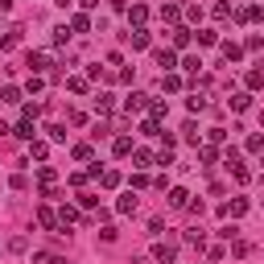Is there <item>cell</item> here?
<instances>
[{"label": "cell", "instance_id": "6da1fadb", "mask_svg": "<svg viewBox=\"0 0 264 264\" xmlns=\"http://www.w3.org/2000/svg\"><path fill=\"white\" fill-rule=\"evenodd\" d=\"M38 182H42V194H46V198H58V190H54V182H58L54 165H42V170H38Z\"/></svg>", "mask_w": 264, "mask_h": 264}, {"label": "cell", "instance_id": "7a4b0ae2", "mask_svg": "<svg viewBox=\"0 0 264 264\" xmlns=\"http://www.w3.org/2000/svg\"><path fill=\"white\" fill-rule=\"evenodd\" d=\"M153 260L157 264H174L178 260V248L174 244H153Z\"/></svg>", "mask_w": 264, "mask_h": 264}, {"label": "cell", "instance_id": "3957f363", "mask_svg": "<svg viewBox=\"0 0 264 264\" xmlns=\"http://www.w3.org/2000/svg\"><path fill=\"white\" fill-rule=\"evenodd\" d=\"M244 211H248V198H231V203L219 207V215H227V219H240Z\"/></svg>", "mask_w": 264, "mask_h": 264}, {"label": "cell", "instance_id": "277c9868", "mask_svg": "<svg viewBox=\"0 0 264 264\" xmlns=\"http://www.w3.org/2000/svg\"><path fill=\"white\" fill-rule=\"evenodd\" d=\"M149 104H153V99H149V95H145V91H132V95H128V99H124V108H128V112H145V108H149Z\"/></svg>", "mask_w": 264, "mask_h": 264}, {"label": "cell", "instance_id": "5b68a950", "mask_svg": "<svg viewBox=\"0 0 264 264\" xmlns=\"http://www.w3.org/2000/svg\"><path fill=\"white\" fill-rule=\"evenodd\" d=\"M153 62L161 66V71H165V75H170V71H174V66H178V54H174V50H157V54H153Z\"/></svg>", "mask_w": 264, "mask_h": 264}, {"label": "cell", "instance_id": "8992f818", "mask_svg": "<svg viewBox=\"0 0 264 264\" xmlns=\"http://www.w3.org/2000/svg\"><path fill=\"white\" fill-rule=\"evenodd\" d=\"M25 66H29L33 75H42L46 66H50V54H33V50H29V54H25Z\"/></svg>", "mask_w": 264, "mask_h": 264}, {"label": "cell", "instance_id": "52a82bcc", "mask_svg": "<svg viewBox=\"0 0 264 264\" xmlns=\"http://www.w3.org/2000/svg\"><path fill=\"white\" fill-rule=\"evenodd\" d=\"M38 223H42L46 231H58V227H62V223H58V215H54L50 207H38Z\"/></svg>", "mask_w": 264, "mask_h": 264}, {"label": "cell", "instance_id": "ba28073f", "mask_svg": "<svg viewBox=\"0 0 264 264\" xmlns=\"http://www.w3.org/2000/svg\"><path fill=\"white\" fill-rule=\"evenodd\" d=\"M170 38H174V50H186V46H190V42H194V33H190V29H186V25H178V29H174V33H170Z\"/></svg>", "mask_w": 264, "mask_h": 264}, {"label": "cell", "instance_id": "9c48e42d", "mask_svg": "<svg viewBox=\"0 0 264 264\" xmlns=\"http://www.w3.org/2000/svg\"><path fill=\"white\" fill-rule=\"evenodd\" d=\"M170 207H174V211H182V207H190V190H182V186H174V190H170Z\"/></svg>", "mask_w": 264, "mask_h": 264}, {"label": "cell", "instance_id": "30bf717a", "mask_svg": "<svg viewBox=\"0 0 264 264\" xmlns=\"http://www.w3.org/2000/svg\"><path fill=\"white\" fill-rule=\"evenodd\" d=\"M83 215H79V207H71V203H62V211H58V223L66 227V223H79Z\"/></svg>", "mask_w": 264, "mask_h": 264}, {"label": "cell", "instance_id": "8fae6325", "mask_svg": "<svg viewBox=\"0 0 264 264\" xmlns=\"http://www.w3.org/2000/svg\"><path fill=\"white\" fill-rule=\"evenodd\" d=\"M128 21L137 25V29H145V21H149V9L145 5H132V13H128Z\"/></svg>", "mask_w": 264, "mask_h": 264}, {"label": "cell", "instance_id": "7c38bea8", "mask_svg": "<svg viewBox=\"0 0 264 264\" xmlns=\"http://www.w3.org/2000/svg\"><path fill=\"white\" fill-rule=\"evenodd\" d=\"M219 50H223V58H227V62H240V58H244V46H236V42H223Z\"/></svg>", "mask_w": 264, "mask_h": 264}, {"label": "cell", "instance_id": "4fadbf2b", "mask_svg": "<svg viewBox=\"0 0 264 264\" xmlns=\"http://www.w3.org/2000/svg\"><path fill=\"white\" fill-rule=\"evenodd\" d=\"M186 244H194V248H207V231H203V227H190V231H186Z\"/></svg>", "mask_w": 264, "mask_h": 264}, {"label": "cell", "instance_id": "5bb4252c", "mask_svg": "<svg viewBox=\"0 0 264 264\" xmlns=\"http://www.w3.org/2000/svg\"><path fill=\"white\" fill-rule=\"evenodd\" d=\"M71 29H75V33H91V17H87V13H75V17H71Z\"/></svg>", "mask_w": 264, "mask_h": 264}, {"label": "cell", "instance_id": "9a60e30c", "mask_svg": "<svg viewBox=\"0 0 264 264\" xmlns=\"http://www.w3.org/2000/svg\"><path fill=\"white\" fill-rule=\"evenodd\" d=\"M112 153H116V157H128V153H132V137H116V141H112Z\"/></svg>", "mask_w": 264, "mask_h": 264}, {"label": "cell", "instance_id": "2e32d148", "mask_svg": "<svg viewBox=\"0 0 264 264\" xmlns=\"http://www.w3.org/2000/svg\"><path fill=\"white\" fill-rule=\"evenodd\" d=\"M132 161H137V170H149V165H153V153H149V149H132Z\"/></svg>", "mask_w": 264, "mask_h": 264}, {"label": "cell", "instance_id": "e0dca14e", "mask_svg": "<svg viewBox=\"0 0 264 264\" xmlns=\"http://www.w3.org/2000/svg\"><path fill=\"white\" fill-rule=\"evenodd\" d=\"M29 157L46 161V157H50V145H46V141H29Z\"/></svg>", "mask_w": 264, "mask_h": 264}, {"label": "cell", "instance_id": "ac0fdd59", "mask_svg": "<svg viewBox=\"0 0 264 264\" xmlns=\"http://www.w3.org/2000/svg\"><path fill=\"white\" fill-rule=\"evenodd\" d=\"M112 108H116V95H99V99H95V112H99V116H108Z\"/></svg>", "mask_w": 264, "mask_h": 264}, {"label": "cell", "instance_id": "d6986e66", "mask_svg": "<svg viewBox=\"0 0 264 264\" xmlns=\"http://www.w3.org/2000/svg\"><path fill=\"white\" fill-rule=\"evenodd\" d=\"M231 108H236V112H248V108H252V95H248V91L231 95Z\"/></svg>", "mask_w": 264, "mask_h": 264}, {"label": "cell", "instance_id": "ffe728a7", "mask_svg": "<svg viewBox=\"0 0 264 264\" xmlns=\"http://www.w3.org/2000/svg\"><path fill=\"white\" fill-rule=\"evenodd\" d=\"M116 211H120V215H137V198H132V194H124L120 203H116Z\"/></svg>", "mask_w": 264, "mask_h": 264}, {"label": "cell", "instance_id": "44dd1931", "mask_svg": "<svg viewBox=\"0 0 264 264\" xmlns=\"http://www.w3.org/2000/svg\"><path fill=\"white\" fill-rule=\"evenodd\" d=\"M66 87H71L75 95H87V79H83V75H71V79H66Z\"/></svg>", "mask_w": 264, "mask_h": 264}, {"label": "cell", "instance_id": "7402d4cb", "mask_svg": "<svg viewBox=\"0 0 264 264\" xmlns=\"http://www.w3.org/2000/svg\"><path fill=\"white\" fill-rule=\"evenodd\" d=\"M149 46V29H132V50H145Z\"/></svg>", "mask_w": 264, "mask_h": 264}, {"label": "cell", "instance_id": "603a6c76", "mask_svg": "<svg viewBox=\"0 0 264 264\" xmlns=\"http://www.w3.org/2000/svg\"><path fill=\"white\" fill-rule=\"evenodd\" d=\"M182 132H186V141H190V145H198V137H203V132H198V124H194V120H186V124H182Z\"/></svg>", "mask_w": 264, "mask_h": 264}, {"label": "cell", "instance_id": "cb8c5ba5", "mask_svg": "<svg viewBox=\"0 0 264 264\" xmlns=\"http://www.w3.org/2000/svg\"><path fill=\"white\" fill-rule=\"evenodd\" d=\"M161 87H165V91H182V79L170 71V75H161Z\"/></svg>", "mask_w": 264, "mask_h": 264}, {"label": "cell", "instance_id": "d4e9b609", "mask_svg": "<svg viewBox=\"0 0 264 264\" xmlns=\"http://www.w3.org/2000/svg\"><path fill=\"white\" fill-rule=\"evenodd\" d=\"M13 132H17V137H21V141H33V120H21V124H17Z\"/></svg>", "mask_w": 264, "mask_h": 264}, {"label": "cell", "instance_id": "484cf974", "mask_svg": "<svg viewBox=\"0 0 264 264\" xmlns=\"http://www.w3.org/2000/svg\"><path fill=\"white\" fill-rule=\"evenodd\" d=\"M165 112H170V108H165L161 99H153V104H149V120H157V124H161V116H165Z\"/></svg>", "mask_w": 264, "mask_h": 264}, {"label": "cell", "instance_id": "4316f807", "mask_svg": "<svg viewBox=\"0 0 264 264\" xmlns=\"http://www.w3.org/2000/svg\"><path fill=\"white\" fill-rule=\"evenodd\" d=\"M215 42H219L215 29H198V46H215Z\"/></svg>", "mask_w": 264, "mask_h": 264}, {"label": "cell", "instance_id": "83f0119b", "mask_svg": "<svg viewBox=\"0 0 264 264\" xmlns=\"http://www.w3.org/2000/svg\"><path fill=\"white\" fill-rule=\"evenodd\" d=\"M186 108H190V112H207V95H190Z\"/></svg>", "mask_w": 264, "mask_h": 264}, {"label": "cell", "instance_id": "f1b7e54d", "mask_svg": "<svg viewBox=\"0 0 264 264\" xmlns=\"http://www.w3.org/2000/svg\"><path fill=\"white\" fill-rule=\"evenodd\" d=\"M50 33H54V46H66V38H71V29H66V25H54Z\"/></svg>", "mask_w": 264, "mask_h": 264}, {"label": "cell", "instance_id": "f546056e", "mask_svg": "<svg viewBox=\"0 0 264 264\" xmlns=\"http://www.w3.org/2000/svg\"><path fill=\"white\" fill-rule=\"evenodd\" d=\"M42 87H46V79H42V75H29V83H25V91H29V95H38Z\"/></svg>", "mask_w": 264, "mask_h": 264}, {"label": "cell", "instance_id": "4dcf8cb0", "mask_svg": "<svg viewBox=\"0 0 264 264\" xmlns=\"http://www.w3.org/2000/svg\"><path fill=\"white\" fill-rule=\"evenodd\" d=\"M178 17H182V13H178V5H165V9H161V21H170V25H178Z\"/></svg>", "mask_w": 264, "mask_h": 264}, {"label": "cell", "instance_id": "1f68e13d", "mask_svg": "<svg viewBox=\"0 0 264 264\" xmlns=\"http://www.w3.org/2000/svg\"><path fill=\"white\" fill-rule=\"evenodd\" d=\"M46 132H50V141H58V145H62V141H66V124H50V128H46Z\"/></svg>", "mask_w": 264, "mask_h": 264}, {"label": "cell", "instance_id": "d6a6232c", "mask_svg": "<svg viewBox=\"0 0 264 264\" xmlns=\"http://www.w3.org/2000/svg\"><path fill=\"white\" fill-rule=\"evenodd\" d=\"M99 182L112 190V186H120V174H116V170H104V174H99Z\"/></svg>", "mask_w": 264, "mask_h": 264}, {"label": "cell", "instance_id": "836d02e7", "mask_svg": "<svg viewBox=\"0 0 264 264\" xmlns=\"http://www.w3.org/2000/svg\"><path fill=\"white\" fill-rule=\"evenodd\" d=\"M141 132H145V137H157L161 124H157V120H141Z\"/></svg>", "mask_w": 264, "mask_h": 264}, {"label": "cell", "instance_id": "e575fe53", "mask_svg": "<svg viewBox=\"0 0 264 264\" xmlns=\"http://www.w3.org/2000/svg\"><path fill=\"white\" fill-rule=\"evenodd\" d=\"M248 87H252V91L264 87V71H248Z\"/></svg>", "mask_w": 264, "mask_h": 264}, {"label": "cell", "instance_id": "d590c367", "mask_svg": "<svg viewBox=\"0 0 264 264\" xmlns=\"http://www.w3.org/2000/svg\"><path fill=\"white\" fill-rule=\"evenodd\" d=\"M0 95H5V104H21V91H17V87H5Z\"/></svg>", "mask_w": 264, "mask_h": 264}, {"label": "cell", "instance_id": "8d00e7d4", "mask_svg": "<svg viewBox=\"0 0 264 264\" xmlns=\"http://www.w3.org/2000/svg\"><path fill=\"white\" fill-rule=\"evenodd\" d=\"M231 174H236V182H240V186H248V182H252V174L244 170V165H236V170H231Z\"/></svg>", "mask_w": 264, "mask_h": 264}, {"label": "cell", "instance_id": "74e56055", "mask_svg": "<svg viewBox=\"0 0 264 264\" xmlns=\"http://www.w3.org/2000/svg\"><path fill=\"white\" fill-rule=\"evenodd\" d=\"M260 149H264V137L256 132V137H248V153H260Z\"/></svg>", "mask_w": 264, "mask_h": 264}, {"label": "cell", "instance_id": "f35d334b", "mask_svg": "<svg viewBox=\"0 0 264 264\" xmlns=\"http://www.w3.org/2000/svg\"><path fill=\"white\" fill-rule=\"evenodd\" d=\"M75 161H91V145H75Z\"/></svg>", "mask_w": 264, "mask_h": 264}, {"label": "cell", "instance_id": "ab89813d", "mask_svg": "<svg viewBox=\"0 0 264 264\" xmlns=\"http://www.w3.org/2000/svg\"><path fill=\"white\" fill-rule=\"evenodd\" d=\"M9 248H13V252H25V248H29V240H25V236H17V240H9Z\"/></svg>", "mask_w": 264, "mask_h": 264}, {"label": "cell", "instance_id": "60d3db41", "mask_svg": "<svg viewBox=\"0 0 264 264\" xmlns=\"http://www.w3.org/2000/svg\"><path fill=\"white\" fill-rule=\"evenodd\" d=\"M13 9V0H0V13H9Z\"/></svg>", "mask_w": 264, "mask_h": 264}, {"label": "cell", "instance_id": "b9f144b4", "mask_svg": "<svg viewBox=\"0 0 264 264\" xmlns=\"http://www.w3.org/2000/svg\"><path fill=\"white\" fill-rule=\"evenodd\" d=\"M79 5H83V9H95V5H99V0H79Z\"/></svg>", "mask_w": 264, "mask_h": 264}, {"label": "cell", "instance_id": "7bdbcfd3", "mask_svg": "<svg viewBox=\"0 0 264 264\" xmlns=\"http://www.w3.org/2000/svg\"><path fill=\"white\" fill-rule=\"evenodd\" d=\"M50 264H66V256H50Z\"/></svg>", "mask_w": 264, "mask_h": 264}, {"label": "cell", "instance_id": "ee69618b", "mask_svg": "<svg viewBox=\"0 0 264 264\" xmlns=\"http://www.w3.org/2000/svg\"><path fill=\"white\" fill-rule=\"evenodd\" d=\"M260 128H264V116H260Z\"/></svg>", "mask_w": 264, "mask_h": 264}]
</instances>
